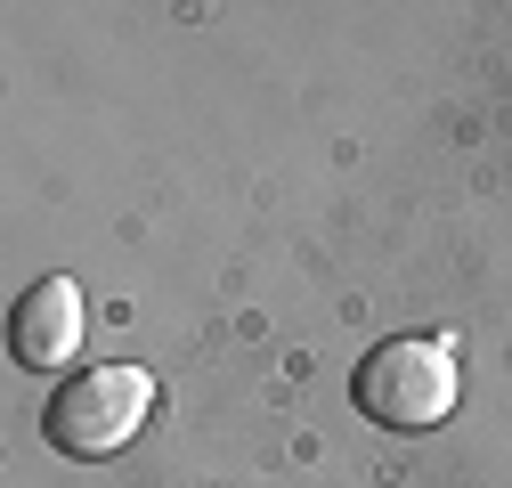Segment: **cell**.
<instances>
[{
	"label": "cell",
	"instance_id": "1",
	"mask_svg": "<svg viewBox=\"0 0 512 488\" xmlns=\"http://www.w3.org/2000/svg\"><path fill=\"white\" fill-rule=\"evenodd\" d=\"M350 399L366 423H391V432H431V423L456 415V350L439 334H391L358 358Z\"/></svg>",
	"mask_w": 512,
	"mask_h": 488
},
{
	"label": "cell",
	"instance_id": "2",
	"mask_svg": "<svg viewBox=\"0 0 512 488\" xmlns=\"http://www.w3.org/2000/svg\"><path fill=\"white\" fill-rule=\"evenodd\" d=\"M147 407H155V375L147 366H90V375H74L41 407V432L66 456H114L147 423Z\"/></svg>",
	"mask_w": 512,
	"mask_h": 488
},
{
	"label": "cell",
	"instance_id": "3",
	"mask_svg": "<svg viewBox=\"0 0 512 488\" xmlns=\"http://www.w3.org/2000/svg\"><path fill=\"white\" fill-rule=\"evenodd\" d=\"M9 342H17V366H33V375L66 366V358L82 350V285H74V277H41V285L17 301Z\"/></svg>",
	"mask_w": 512,
	"mask_h": 488
}]
</instances>
